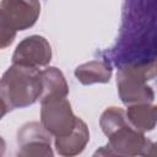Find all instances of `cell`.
<instances>
[{
	"label": "cell",
	"mask_w": 157,
	"mask_h": 157,
	"mask_svg": "<svg viewBox=\"0 0 157 157\" xmlns=\"http://www.w3.org/2000/svg\"><path fill=\"white\" fill-rule=\"evenodd\" d=\"M151 141L130 123L120 126L108 136V145L96 151L103 156H146Z\"/></svg>",
	"instance_id": "5"
},
{
	"label": "cell",
	"mask_w": 157,
	"mask_h": 157,
	"mask_svg": "<svg viewBox=\"0 0 157 157\" xmlns=\"http://www.w3.org/2000/svg\"><path fill=\"white\" fill-rule=\"evenodd\" d=\"M128 123H129V119L126 115V110H124L123 108H119V107L107 108L99 118L101 129L107 137L112 132H114L117 129H119L120 126H123Z\"/></svg>",
	"instance_id": "13"
},
{
	"label": "cell",
	"mask_w": 157,
	"mask_h": 157,
	"mask_svg": "<svg viewBox=\"0 0 157 157\" xmlns=\"http://www.w3.org/2000/svg\"><path fill=\"white\" fill-rule=\"evenodd\" d=\"M52 60V47L49 42L38 34L22 39L12 54V64L32 67L47 66Z\"/></svg>",
	"instance_id": "8"
},
{
	"label": "cell",
	"mask_w": 157,
	"mask_h": 157,
	"mask_svg": "<svg viewBox=\"0 0 157 157\" xmlns=\"http://www.w3.org/2000/svg\"><path fill=\"white\" fill-rule=\"evenodd\" d=\"M126 115L129 123L144 134L153 130L157 125V105L151 103H136L128 105Z\"/></svg>",
	"instance_id": "11"
},
{
	"label": "cell",
	"mask_w": 157,
	"mask_h": 157,
	"mask_svg": "<svg viewBox=\"0 0 157 157\" xmlns=\"http://www.w3.org/2000/svg\"><path fill=\"white\" fill-rule=\"evenodd\" d=\"M52 134L43 126L42 123L31 121L22 125L17 131V156H53L54 152L50 145Z\"/></svg>",
	"instance_id": "7"
},
{
	"label": "cell",
	"mask_w": 157,
	"mask_h": 157,
	"mask_svg": "<svg viewBox=\"0 0 157 157\" xmlns=\"http://www.w3.org/2000/svg\"><path fill=\"white\" fill-rule=\"evenodd\" d=\"M146 156H157V142H151Z\"/></svg>",
	"instance_id": "14"
},
{
	"label": "cell",
	"mask_w": 157,
	"mask_h": 157,
	"mask_svg": "<svg viewBox=\"0 0 157 157\" xmlns=\"http://www.w3.org/2000/svg\"><path fill=\"white\" fill-rule=\"evenodd\" d=\"M77 121L66 97H53L40 101V123L52 136H64L72 131Z\"/></svg>",
	"instance_id": "6"
},
{
	"label": "cell",
	"mask_w": 157,
	"mask_h": 157,
	"mask_svg": "<svg viewBox=\"0 0 157 157\" xmlns=\"http://www.w3.org/2000/svg\"><path fill=\"white\" fill-rule=\"evenodd\" d=\"M40 13L39 0H1L0 48L9 47L18 31L31 28Z\"/></svg>",
	"instance_id": "4"
},
{
	"label": "cell",
	"mask_w": 157,
	"mask_h": 157,
	"mask_svg": "<svg viewBox=\"0 0 157 157\" xmlns=\"http://www.w3.org/2000/svg\"><path fill=\"white\" fill-rule=\"evenodd\" d=\"M112 64L108 60H91L75 69V76L82 85L107 83L112 77Z\"/></svg>",
	"instance_id": "10"
},
{
	"label": "cell",
	"mask_w": 157,
	"mask_h": 157,
	"mask_svg": "<svg viewBox=\"0 0 157 157\" xmlns=\"http://www.w3.org/2000/svg\"><path fill=\"white\" fill-rule=\"evenodd\" d=\"M90 140V131L86 123L77 118L76 125L71 132L64 136L55 137V148L60 156H76L81 153Z\"/></svg>",
	"instance_id": "9"
},
{
	"label": "cell",
	"mask_w": 157,
	"mask_h": 157,
	"mask_svg": "<svg viewBox=\"0 0 157 157\" xmlns=\"http://www.w3.org/2000/svg\"><path fill=\"white\" fill-rule=\"evenodd\" d=\"M42 93L40 70L12 64L0 81L1 117L13 109L26 108L39 101Z\"/></svg>",
	"instance_id": "2"
},
{
	"label": "cell",
	"mask_w": 157,
	"mask_h": 157,
	"mask_svg": "<svg viewBox=\"0 0 157 157\" xmlns=\"http://www.w3.org/2000/svg\"><path fill=\"white\" fill-rule=\"evenodd\" d=\"M40 77L42 93L39 97V102L47 98L66 97L69 94V85L59 69L49 66L44 70H40Z\"/></svg>",
	"instance_id": "12"
},
{
	"label": "cell",
	"mask_w": 157,
	"mask_h": 157,
	"mask_svg": "<svg viewBox=\"0 0 157 157\" xmlns=\"http://www.w3.org/2000/svg\"><path fill=\"white\" fill-rule=\"evenodd\" d=\"M107 56L117 66L157 60V0H123L119 34Z\"/></svg>",
	"instance_id": "1"
},
{
	"label": "cell",
	"mask_w": 157,
	"mask_h": 157,
	"mask_svg": "<svg viewBox=\"0 0 157 157\" xmlns=\"http://www.w3.org/2000/svg\"><path fill=\"white\" fill-rule=\"evenodd\" d=\"M157 75V60L141 64H124L118 66L117 87L121 102L126 105L151 103L153 90L147 85Z\"/></svg>",
	"instance_id": "3"
}]
</instances>
